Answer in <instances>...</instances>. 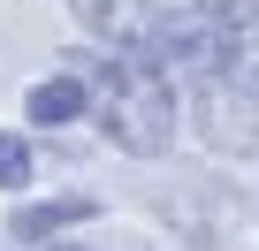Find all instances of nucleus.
I'll use <instances>...</instances> for the list:
<instances>
[{"label":"nucleus","instance_id":"nucleus-3","mask_svg":"<svg viewBox=\"0 0 259 251\" xmlns=\"http://www.w3.org/2000/svg\"><path fill=\"white\" fill-rule=\"evenodd\" d=\"M69 16L92 46H122V54H153V31H160V0H69Z\"/></svg>","mask_w":259,"mask_h":251},{"label":"nucleus","instance_id":"nucleus-1","mask_svg":"<svg viewBox=\"0 0 259 251\" xmlns=\"http://www.w3.org/2000/svg\"><path fill=\"white\" fill-rule=\"evenodd\" d=\"M69 69L92 84V130L130 153V160H160L183 130V84L145 61V54H122V46H84L69 54Z\"/></svg>","mask_w":259,"mask_h":251},{"label":"nucleus","instance_id":"nucleus-5","mask_svg":"<svg viewBox=\"0 0 259 251\" xmlns=\"http://www.w3.org/2000/svg\"><path fill=\"white\" fill-rule=\"evenodd\" d=\"M92 213H99V198H92V190L31 198V206H16V213H8V236H16V243H54L61 228H76V221H92Z\"/></svg>","mask_w":259,"mask_h":251},{"label":"nucleus","instance_id":"nucleus-4","mask_svg":"<svg viewBox=\"0 0 259 251\" xmlns=\"http://www.w3.org/2000/svg\"><path fill=\"white\" fill-rule=\"evenodd\" d=\"M23 122H31V130H69V122H92V84L61 61L54 76H38V84L23 91Z\"/></svg>","mask_w":259,"mask_h":251},{"label":"nucleus","instance_id":"nucleus-6","mask_svg":"<svg viewBox=\"0 0 259 251\" xmlns=\"http://www.w3.org/2000/svg\"><path fill=\"white\" fill-rule=\"evenodd\" d=\"M31 175H38L31 145H23L16 130H0V190H31Z\"/></svg>","mask_w":259,"mask_h":251},{"label":"nucleus","instance_id":"nucleus-2","mask_svg":"<svg viewBox=\"0 0 259 251\" xmlns=\"http://www.w3.org/2000/svg\"><path fill=\"white\" fill-rule=\"evenodd\" d=\"M183 122H191L221 160H251V153H259V99H251L229 69L183 84Z\"/></svg>","mask_w":259,"mask_h":251},{"label":"nucleus","instance_id":"nucleus-7","mask_svg":"<svg viewBox=\"0 0 259 251\" xmlns=\"http://www.w3.org/2000/svg\"><path fill=\"white\" fill-rule=\"evenodd\" d=\"M229 76H236V84L259 99V31H244V38H236V61H229Z\"/></svg>","mask_w":259,"mask_h":251},{"label":"nucleus","instance_id":"nucleus-8","mask_svg":"<svg viewBox=\"0 0 259 251\" xmlns=\"http://www.w3.org/2000/svg\"><path fill=\"white\" fill-rule=\"evenodd\" d=\"M198 8H213V16L236 23V31H259V0H198Z\"/></svg>","mask_w":259,"mask_h":251}]
</instances>
